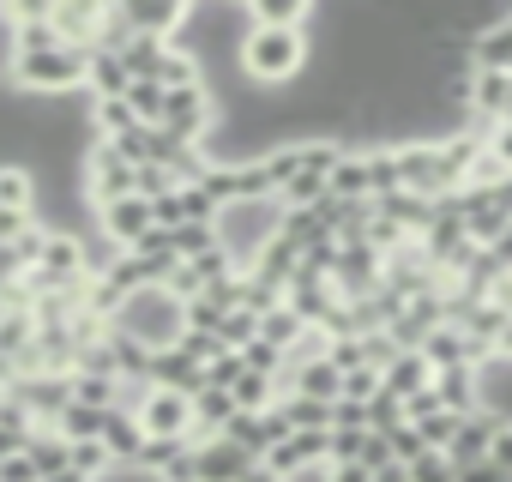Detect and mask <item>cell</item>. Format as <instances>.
Wrapping results in <instances>:
<instances>
[{
    "instance_id": "6da1fadb",
    "label": "cell",
    "mask_w": 512,
    "mask_h": 482,
    "mask_svg": "<svg viewBox=\"0 0 512 482\" xmlns=\"http://www.w3.org/2000/svg\"><path fill=\"white\" fill-rule=\"evenodd\" d=\"M308 61H314L308 31H260V25H253L247 43H241V79L260 85V91L296 85V79L308 73Z\"/></svg>"
},
{
    "instance_id": "7a4b0ae2",
    "label": "cell",
    "mask_w": 512,
    "mask_h": 482,
    "mask_svg": "<svg viewBox=\"0 0 512 482\" xmlns=\"http://www.w3.org/2000/svg\"><path fill=\"white\" fill-rule=\"evenodd\" d=\"M85 49H67V43H55V49H13V67H7V85L19 91V97H37V103H49V97H79L85 91Z\"/></svg>"
},
{
    "instance_id": "3957f363",
    "label": "cell",
    "mask_w": 512,
    "mask_h": 482,
    "mask_svg": "<svg viewBox=\"0 0 512 482\" xmlns=\"http://www.w3.org/2000/svg\"><path fill=\"white\" fill-rule=\"evenodd\" d=\"M278 229H284V199H247V205H229L217 217V241H223V254L235 260V272L260 266V254L278 241Z\"/></svg>"
},
{
    "instance_id": "277c9868",
    "label": "cell",
    "mask_w": 512,
    "mask_h": 482,
    "mask_svg": "<svg viewBox=\"0 0 512 482\" xmlns=\"http://www.w3.org/2000/svg\"><path fill=\"white\" fill-rule=\"evenodd\" d=\"M109 332H127V338H139L145 350H169V344H181V332H187V302H175L169 290H139V296L109 320Z\"/></svg>"
},
{
    "instance_id": "5b68a950",
    "label": "cell",
    "mask_w": 512,
    "mask_h": 482,
    "mask_svg": "<svg viewBox=\"0 0 512 482\" xmlns=\"http://www.w3.org/2000/svg\"><path fill=\"white\" fill-rule=\"evenodd\" d=\"M79 181H85V199H91V211H103V205H115V199H127V193H139V169L115 151V145H91L85 151V169H79Z\"/></svg>"
},
{
    "instance_id": "8992f818",
    "label": "cell",
    "mask_w": 512,
    "mask_h": 482,
    "mask_svg": "<svg viewBox=\"0 0 512 482\" xmlns=\"http://www.w3.org/2000/svg\"><path fill=\"white\" fill-rule=\"evenodd\" d=\"M7 398H13L37 428H55L61 410L73 404V374H19V380L7 386Z\"/></svg>"
},
{
    "instance_id": "52a82bcc",
    "label": "cell",
    "mask_w": 512,
    "mask_h": 482,
    "mask_svg": "<svg viewBox=\"0 0 512 482\" xmlns=\"http://www.w3.org/2000/svg\"><path fill=\"white\" fill-rule=\"evenodd\" d=\"M91 223H97V235L109 241L115 254H133L139 241L157 229V217H151V199H139V193H127V199H115V205H103Z\"/></svg>"
},
{
    "instance_id": "ba28073f",
    "label": "cell",
    "mask_w": 512,
    "mask_h": 482,
    "mask_svg": "<svg viewBox=\"0 0 512 482\" xmlns=\"http://www.w3.org/2000/svg\"><path fill=\"white\" fill-rule=\"evenodd\" d=\"M266 464H272L284 482H302L308 470L332 464V428H326V434H290V440H278V446L266 452Z\"/></svg>"
},
{
    "instance_id": "9c48e42d",
    "label": "cell",
    "mask_w": 512,
    "mask_h": 482,
    "mask_svg": "<svg viewBox=\"0 0 512 482\" xmlns=\"http://www.w3.org/2000/svg\"><path fill=\"white\" fill-rule=\"evenodd\" d=\"M139 428L145 434H163V440H193V398L151 386V398L139 404Z\"/></svg>"
},
{
    "instance_id": "30bf717a",
    "label": "cell",
    "mask_w": 512,
    "mask_h": 482,
    "mask_svg": "<svg viewBox=\"0 0 512 482\" xmlns=\"http://www.w3.org/2000/svg\"><path fill=\"white\" fill-rule=\"evenodd\" d=\"M278 386H284V398L296 392V398H320V404H338V398H344V368H338L332 356H314V362H296V368H290Z\"/></svg>"
},
{
    "instance_id": "8fae6325",
    "label": "cell",
    "mask_w": 512,
    "mask_h": 482,
    "mask_svg": "<svg viewBox=\"0 0 512 482\" xmlns=\"http://www.w3.org/2000/svg\"><path fill=\"white\" fill-rule=\"evenodd\" d=\"M247 464H260V458L241 452V446H235V440H223V434L193 446V476H199V482H241V470H247Z\"/></svg>"
},
{
    "instance_id": "7c38bea8",
    "label": "cell",
    "mask_w": 512,
    "mask_h": 482,
    "mask_svg": "<svg viewBox=\"0 0 512 482\" xmlns=\"http://www.w3.org/2000/svg\"><path fill=\"white\" fill-rule=\"evenodd\" d=\"M103 13L109 7H97V0H79V7H49V25H55V37L67 43V49H97V37H103Z\"/></svg>"
},
{
    "instance_id": "4fadbf2b",
    "label": "cell",
    "mask_w": 512,
    "mask_h": 482,
    "mask_svg": "<svg viewBox=\"0 0 512 482\" xmlns=\"http://www.w3.org/2000/svg\"><path fill=\"white\" fill-rule=\"evenodd\" d=\"M151 386L181 392V398H199V392H205V368H199L181 344H169V350H157V356H151Z\"/></svg>"
},
{
    "instance_id": "5bb4252c",
    "label": "cell",
    "mask_w": 512,
    "mask_h": 482,
    "mask_svg": "<svg viewBox=\"0 0 512 482\" xmlns=\"http://www.w3.org/2000/svg\"><path fill=\"white\" fill-rule=\"evenodd\" d=\"M434 392H440V404H446L452 416H476V410H488L482 368H446V374H434Z\"/></svg>"
},
{
    "instance_id": "9a60e30c",
    "label": "cell",
    "mask_w": 512,
    "mask_h": 482,
    "mask_svg": "<svg viewBox=\"0 0 512 482\" xmlns=\"http://www.w3.org/2000/svg\"><path fill=\"white\" fill-rule=\"evenodd\" d=\"M127 85H133L127 61L115 49H91V61H85V97L91 103H109V97H127Z\"/></svg>"
},
{
    "instance_id": "2e32d148",
    "label": "cell",
    "mask_w": 512,
    "mask_h": 482,
    "mask_svg": "<svg viewBox=\"0 0 512 482\" xmlns=\"http://www.w3.org/2000/svg\"><path fill=\"white\" fill-rule=\"evenodd\" d=\"M464 49H470V73H512V13L482 37H470Z\"/></svg>"
},
{
    "instance_id": "e0dca14e",
    "label": "cell",
    "mask_w": 512,
    "mask_h": 482,
    "mask_svg": "<svg viewBox=\"0 0 512 482\" xmlns=\"http://www.w3.org/2000/svg\"><path fill=\"white\" fill-rule=\"evenodd\" d=\"M422 356H428V368H434V374H446V368H482L476 344H470V338H464L458 326H440V332H428Z\"/></svg>"
},
{
    "instance_id": "ac0fdd59",
    "label": "cell",
    "mask_w": 512,
    "mask_h": 482,
    "mask_svg": "<svg viewBox=\"0 0 512 482\" xmlns=\"http://www.w3.org/2000/svg\"><path fill=\"white\" fill-rule=\"evenodd\" d=\"M235 416H241V404H235L223 386H205V392L193 398V440H217Z\"/></svg>"
},
{
    "instance_id": "d6986e66",
    "label": "cell",
    "mask_w": 512,
    "mask_h": 482,
    "mask_svg": "<svg viewBox=\"0 0 512 482\" xmlns=\"http://www.w3.org/2000/svg\"><path fill=\"white\" fill-rule=\"evenodd\" d=\"M247 19L260 31H308L314 25V0H253Z\"/></svg>"
},
{
    "instance_id": "ffe728a7",
    "label": "cell",
    "mask_w": 512,
    "mask_h": 482,
    "mask_svg": "<svg viewBox=\"0 0 512 482\" xmlns=\"http://www.w3.org/2000/svg\"><path fill=\"white\" fill-rule=\"evenodd\" d=\"M145 428H139V416H127V410H109V422H103V452L115 458V464H139V452H145Z\"/></svg>"
},
{
    "instance_id": "44dd1931",
    "label": "cell",
    "mask_w": 512,
    "mask_h": 482,
    "mask_svg": "<svg viewBox=\"0 0 512 482\" xmlns=\"http://www.w3.org/2000/svg\"><path fill=\"white\" fill-rule=\"evenodd\" d=\"M37 169L31 163H0V211H31L37 217Z\"/></svg>"
},
{
    "instance_id": "7402d4cb",
    "label": "cell",
    "mask_w": 512,
    "mask_h": 482,
    "mask_svg": "<svg viewBox=\"0 0 512 482\" xmlns=\"http://www.w3.org/2000/svg\"><path fill=\"white\" fill-rule=\"evenodd\" d=\"M428 386H434V368H428V356H422V350H404V356L386 368V392H392V398H404V404H410L416 392H428Z\"/></svg>"
},
{
    "instance_id": "603a6c76",
    "label": "cell",
    "mask_w": 512,
    "mask_h": 482,
    "mask_svg": "<svg viewBox=\"0 0 512 482\" xmlns=\"http://www.w3.org/2000/svg\"><path fill=\"white\" fill-rule=\"evenodd\" d=\"M31 464H37V476L49 482V476H61V470H73V440L67 434H55V428H37L31 434Z\"/></svg>"
},
{
    "instance_id": "cb8c5ba5",
    "label": "cell",
    "mask_w": 512,
    "mask_h": 482,
    "mask_svg": "<svg viewBox=\"0 0 512 482\" xmlns=\"http://www.w3.org/2000/svg\"><path fill=\"white\" fill-rule=\"evenodd\" d=\"M332 193H338V199H374V169H368V151H344V163L332 169Z\"/></svg>"
},
{
    "instance_id": "d4e9b609",
    "label": "cell",
    "mask_w": 512,
    "mask_h": 482,
    "mask_svg": "<svg viewBox=\"0 0 512 482\" xmlns=\"http://www.w3.org/2000/svg\"><path fill=\"white\" fill-rule=\"evenodd\" d=\"M308 332H314V326H308V320H302V314H296L290 302H284L278 314H266V320H260V338H266L272 350H284V356H290V350H296V344H302Z\"/></svg>"
},
{
    "instance_id": "484cf974",
    "label": "cell",
    "mask_w": 512,
    "mask_h": 482,
    "mask_svg": "<svg viewBox=\"0 0 512 482\" xmlns=\"http://www.w3.org/2000/svg\"><path fill=\"white\" fill-rule=\"evenodd\" d=\"M278 410H284V422H290L296 434H326L338 404H320V398H296V392H290V398H278Z\"/></svg>"
},
{
    "instance_id": "4316f807",
    "label": "cell",
    "mask_w": 512,
    "mask_h": 482,
    "mask_svg": "<svg viewBox=\"0 0 512 482\" xmlns=\"http://www.w3.org/2000/svg\"><path fill=\"white\" fill-rule=\"evenodd\" d=\"M73 404H91V410H115L121 404V380L115 374H73Z\"/></svg>"
},
{
    "instance_id": "83f0119b",
    "label": "cell",
    "mask_w": 512,
    "mask_h": 482,
    "mask_svg": "<svg viewBox=\"0 0 512 482\" xmlns=\"http://www.w3.org/2000/svg\"><path fill=\"white\" fill-rule=\"evenodd\" d=\"M103 422H109V410H91V404H67V410H61V422H55V434H67L73 446H85V440H103Z\"/></svg>"
},
{
    "instance_id": "f1b7e54d",
    "label": "cell",
    "mask_w": 512,
    "mask_h": 482,
    "mask_svg": "<svg viewBox=\"0 0 512 482\" xmlns=\"http://www.w3.org/2000/svg\"><path fill=\"white\" fill-rule=\"evenodd\" d=\"M127 103H133V115H139L145 127H163V109H169V91H163L157 79H133V85H127Z\"/></svg>"
},
{
    "instance_id": "f546056e",
    "label": "cell",
    "mask_w": 512,
    "mask_h": 482,
    "mask_svg": "<svg viewBox=\"0 0 512 482\" xmlns=\"http://www.w3.org/2000/svg\"><path fill=\"white\" fill-rule=\"evenodd\" d=\"M404 422H410V416H404V398H392V392L380 386V392L368 398V428H374V434H392V428H404Z\"/></svg>"
},
{
    "instance_id": "4dcf8cb0",
    "label": "cell",
    "mask_w": 512,
    "mask_h": 482,
    "mask_svg": "<svg viewBox=\"0 0 512 482\" xmlns=\"http://www.w3.org/2000/svg\"><path fill=\"white\" fill-rule=\"evenodd\" d=\"M217 338H223L229 350H247L253 338H260V314H247V308H235V314L223 320V332H217Z\"/></svg>"
},
{
    "instance_id": "1f68e13d",
    "label": "cell",
    "mask_w": 512,
    "mask_h": 482,
    "mask_svg": "<svg viewBox=\"0 0 512 482\" xmlns=\"http://www.w3.org/2000/svg\"><path fill=\"white\" fill-rule=\"evenodd\" d=\"M181 350H187V356H193L199 368H211L217 356H229V344H223L217 332H181Z\"/></svg>"
},
{
    "instance_id": "d6a6232c",
    "label": "cell",
    "mask_w": 512,
    "mask_h": 482,
    "mask_svg": "<svg viewBox=\"0 0 512 482\" xmlns=\"http://www.w3.org/2000/svg\"><path fill=\"white\" fill-rule=\"evenodd\" d=\"M368 428H332V464H362Z\"/></svg>"
},
{
    "instance_id": "836d02e7",
    "label": "cell",
    "mask_w": 512,
    "mask_h": 482,
    "mask_svg": "<svg viewBox=\"0 0 512 482\" xmlns=\"http://www.w3.org/2000/svg\"><path fill=\"white\" fill-rule=\"evenodd\" d=\"M410 482H458V464L446 452H428V458L410 464Z\"/></svg>"
},
{
    "instance_id": "e575fe53",
    "label": "cell",
    "mask_w": 512,
    "mask_h": 482,
    "mask_svg": "<svg viewBox=\"0 0 512 482\" xmlns=\"http://www.w3.org/2000/svg\"><path fill=\"white\" fill-rule=\"evenodd\" d=\"M223 308L211 302V296H199V302H187V332H223Z\"/></svg>"
},
{
    "instance_id": "d590c367",
    "label": "cell",
    "mask_w": 512,
    "mask_h": 482,
    "mask_svg": "<svg viewBox=\"0 0 512 482\" xmlns=\"http://www.w3.org/2000/svg\"><path fill=\"white\" fill-rule=\"evenodd\" d=\"M380 386H386V374H380V368H356V374H344V398H350V404H368Z\"/></svg>"
},
{
    "instance_id": "8d00e7d4",
    "label": "cell",
    "mask_w": 512,
    "mask_h": 482,
    "mask_svg": "<svg viewBox=\"0 0 512 482\" xmlns=\"http://www.w3.org/2000/svg\"><path fill=\"white\" fill-rule=\"evenodd\" d=\"M386 440H392V458H398V464H416V458H428V440H422L410 422H404V428H392Z\"/></svg>"
},
{
    "instance_id": "74e56055",
    "label": "cell",
    "mask_w": 512,
    "mask_h": 482,
    "mask_svg": "<svg viewBox=\"0 0 512 482\" xmlns=\"http://www.w3.org/2000/svg\"><path fill=\"white\" fill-rule=\"evenodd\" d=\"M0 482H43V476H37L31 452H13V458H0Z\"/></svg>"
},
{
    "instance_id": "f35d334b",
    "label": "cell",
    "mask_w": 512,
    "mask_h": 482,
    "mask_svg": "<svg viewBox=\"0 0 512 482\" xmlns=\"http://www.w3.org/2000/svg\"><path fill=\"white\" fill-rule=\"evenodd\" d=\"M488 151H494V163L512 175V121H500V127H488Z\"/></svg>"
},
{
    "instance_id": "ab89813d",
    "label": "cell",
    "mask_w": 512,
    "mask_h": 482,
    "mask_svg": "<svg viewBox=\"0 0 512 482\" xmlns=\"http://www.w3.org/2000/svg\"><path fill=\"white\" fill-rule=\"evenodd\" d=\"M440 410H446V404H440V392H434V386H428V392H416V398L404 404V416H410V422H428V416H440Z\"/></svg>"
},
{
    "instance_id": "60d3db41",
    "label": "cell",
    "mask_w": 512,
    "mask_h": 482,
    "mask_svg": "<svg viewBox=\"0 0 512 482\" xmlns=\"http://www.w3.org/2000/svg\"><path fill=\"white\" fill-rule=\"evenodd\" d=\"M332 428H368V404H350V398H338V410H332ZM374 434V428H368Z\"/></svg>"
},
{
    "instance_id": "b9f144b4",
    "label": "cell",
    "mask_w": 512,
    "mask_h": 482,
    "mask_svg": "<svg viewBox=\"0 0 512 482\" xmlns=\"http://www.w3.org/2000/svg\"><path fill=\"white\" fill-rule=\"evenodd\" d=\"M362 464H368V470H386V464H398V458H392V440H386V434H368V452H362Z\"/></svg>"
},
{
    "instance_id": "7bdbcfd3",
    "label": "cell",
    "mask_w": 512,
    "mask_h": 482,
    "mask_svg": "<svg viewBox=\"0 0 512 482\" xmlns=\"http://www.w3.org/2000/svg\"><path fill=\"white\" fill-rule=\"evenodd\" d=\"M326 482H374L368 464H326Z\"/></svg>"
},
{
    "instance_id": "ee69618b",
    "label": "cell",
    "mask_w": 512,
    "mask_h": 482,
    "mask_svg": "<svg viewBox=\"0 0 512 482\" xmlns=\"http://www.w3.org/2000/svg\"><path fill=\"white\" fill-rule=\"evenodd\" d=\"M500 470H512V422H500V434H494V452H488Z\"/></svg>"
},
{
    "instance_id": "f6af8a7d",
    "label": "cell",
    "mask_w": 512,
    "mask_h": 482,
    "mask_svg": "<svg viewBox=\"0 0 512 482\" xmlns=\"http://www.w3.org/2000/svg\"><path fill=\"white\" fill-rule=\"evenodd\" d=\"M488 254H494V260H500V266H506V272H512V229H506V235H500V241H494V248H488Z\"/></svg>"
},
{
    "instance_id": "bcb514c9",
    "label": "cell",
    "mask_w": 512,
    "mask_h": 482,
    "mask_svg": "<svg viewBox=\"0 0 512 482\" xmlns=\"http://www.w3.org/2000/svg\"><path fill=\"white\" fill-rule=\"evenodd\" d=\"M374 482H410V464H386V470H374Z\"/></svg>"
},
{
    "instance_id": "7dc6e473",
    "label": "cell",
    "mask_w": 512,
    "mask_h": 482,
    "mask_svg": "<svg viewBox=\"0 0 512 482\" xmlns=\"http://www.w3.org/2000/svg\"><path fill=\"white\" fill-rule=\"evenodd\" d=\"M49 482H91V476H79V470H61V476H49Z\"/></svg>"
},
{
    "instance_id": "c3c4849f",
    "label": "cell",
    "mask_w": 512,
    "mask_h": 482,
    "mask_svg": "<svg viewBox=\"0 0 512 482\" xmlns=\"http://www.w3.org/2000/svg\"><path fill=\"white\" fill-rule=\"evenodd\" d=\"M7 404H13V398H7V386H0V416H7Z\"/></svg>"
}]
</instances>
